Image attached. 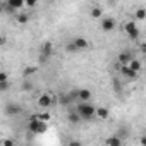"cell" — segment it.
Listing matches in <instances>:
<instances>
[{
    "label": "cell",
    "mask_w": 146,
    "mask_h": 146,
    "mask_svg": "<svg viewBox=\"0 0 146 146\" xmlns=\"http://www.w3.org/2000/svg\"><path fill=\"white\" fill-rule=\"evenodd\" d=\"M108 115H110V110H108L107 107H96V110H95V117L105 120V119H108Z\"/></svg>",
    "instance_id": "14"
},
{
    "label": "cell",
    "mask_w": 146,
    "mask_h": 146,
    "mask_svg": "<svg viewBox=\"0 0 146 146\" xmlns=\"http://www.w3.org/2000/svg\"><path fill=\"white\" fill-rule=\"evenodd\" d=\"M29 131L35 136H41V134H45L48 131V124H45V122H41V120H38V119L33 117L29 120Z\"/></svg>",
    "instance_id": "3"
},
{
    "label": "cell",
    "mask_w": 146,
    "mask_h": 146,
    "mask_svg": "<svg viewBox=\"0 0 146 146\" xmlns=\"http://www.w3.org/2000/svg\"><path fill=\"white\" fill-rule=\"evenodd\" d=\"M11 90V81H4V83H0V93H5Z\"/></svg>",
    "instance_id": "22"
},
{
    "label": "cell",
    "mask_w": 146,
    "mask_h": 146,
    "mask_svg": "<svg viewBox=\"0 0 146 146\" xmlns=\"http://www.w3.org/2000/svg\"><path fill=\"white\" fill-rule=\"evenodd\" d=\"M57 102V96L53 93H41L38 98H36V105L40 108H50L53 103Z\"/></svg>",
    "instance_id": "2"
},
{
    "label": "cell",
    "mask_w": 146,
    "mask_h": 146,
    "mask_svg": "<svg viewBox=\"0 0 146 146\" xmlns=\"http://www.w3.org/2000/svg\"><path fill=\"white\" fill-rule=\"evenodd\" d=\"M72 45H74V48L76 50H86L88 46H90V41L86 40V38H83V36H78V38H74L70 41Z\"/></svg>",
    "instance_id": "8"
},
{
    "label": "cell",
    "mask_w": 146,
    "mask_h": 146,
    "mask_svg": "<svg viewBox=\"0 0 146 146\" xmlns=\"http://www.w3.org/2000/svg\"><path fill=\"white\" fill-rule=\"evenodd\" d=\"M76 96H78V100H81V103H91L93 93H91V90H88V88H79V90L76 91Z\"/></svg>",
    "instance_id": "5"
},
{
    "label": "cell",
    "mask_w": 146,
    "mask_h": 146,
    "mask_svg": "<svg viewBox=\"0 0 146 146\" xmlns=\"http://www.w3.org/2000/svg\"><path fill=\"white\" fill-rule=\"evenodd\" d=\"M90 16H91L93 19H102V17H103V9H102L100 5H93V7L90 9Z\"/></svg>",
    "instance_id": "15"
},
{
    "label": "cell",
    "mask_w": 146,
    "mask_h": 146,
    "mask_svg": "<svg viewBox=\"0 0 146 146\" xmlns=\"http://www.w3.org/2000/svg\"><path fill=\"white\" fill-rule=\"evenodd\" d=\"M120 72H122L125 78H129V79H136L137 78V74H136V72H132L127 65H120Z\"/></svg>",
    "instance_id": "16"
},
{
    "label": "cell",
    "mask_w": 146,
    "mask_h": 146,
    "mask_svg": "<svg viewBox=\"0 0 146 146\" xmlns=\"http://www.w3.org/2000/svg\"><path fill=\"white\" fill-rule=\"evenodd\" d=\"M127 67L132 70V72H136V74H139V72H141V69H143V62L137 58V57H134L129 64H127Z\"/></svg>",
    "instance_id": "10"
},
{
    "label": "cell",
    "mask_w": 146,
    "mask_h": 146,
    "mask_svg": "<svg viewBox=\"0 0 146 146\" xmlns=\"http://www.w3.org/2000/svg\"><path fill=\"white\" fill-rule=\"evenodd\" d=\"M38 72V67L36 65H28L24 70H23V74L26 76V78H29V76H33V74H36Z\"/></svg>",
    "instance_id": "18"
},
{
    "label": "cell",
    "mask_w": 146,
    "mask_h": 146,
    "mask_svg": "<svg viewBox=\"0 0 146 146\" xmlns=\"http://www.w3.org/2000/svg\"><path fill=\"white\" fill-rule=\"evenodd\" d=\"M4 81H11V79H9V72L0 70V83H4Z\"/></svg>",
    "instance_id": "25"
},
{
    "label": "cell",
    "mask_w": 146,
    "mask_h": 146,
    "mask_svg": "<svg viewBox=\"0 0 146 146\" xmlns=\"http://www.w3.org/2000/svg\"><path fill=\"white\" fill-rule=\"evenodd\" d=\"M67 52H78V50L74 48V45H72V43H69L67 45Z\"/></svg>",
    "instance_id": "27"
},
{
    "label": "cell",
    "mask_w": 146,
    "mask_h": 146,
    "mask_svg": "<svg viewBox=\"0 0 146 146\" xmlns=\"http://www.w3.org/2000/svg\"><path fill=\"white\" fill-rule=\"evenodd\" d=\"M132 58H134V53L129 52V50H124V52L119 53V64H120V65H127Z\"/></svg>",
    "instance_id": "9"
},
{
    "label": "cell",
    "mask_w": 146,
    "mask_h": 146,
    "mask_svg": "<svg viewBox=\"0 0 146 146\" xmlns=\"http://www.w3.org/2000/svg\"><path fill=\"white\" fill-rule=\"evenodd\" d=\"M134 17H136L137 21H144V17H146V9H144V7H139V9L134 12Z\"/></svg>",
    "instance_id": "19"
},
{
    "label": "cell",
    "mask_w": 146,
    "mask_h": 146,
    "mask_svg": "<svg viewBox=\"0 0 146 146\" xmlns=\"http://www.w3.org/2000/svg\"><path fill=\"white\" fill-rule=\"evenodd\" d=\"M5 41H7V40H5V36H4L2 33H0V46H2V45H4Z\"/></svg>",
    "instance_id": "28"
},
{
    "label": "cell",
    "mask_w": 146,
    "mask_h": 146,
    "mask_svg": "<svg viewBox=\"0 0 146 146\" xmlns=\"http://www.w3.org/2000/svg\"><path fill=\"white\" fill-rule=\"evenodd\" d=\"M24 7L35 9V7H38V2H35V0H24Z\"/></svg>",
    "instance_id": "24"
},
{
    "label": "cell",
    "mask_w": 146,
    "mask_h": 146,
    "mask_svg": "<svg viewBox=\"0 0 146 146\" xmlns=\"http://www.w3.org/2000/svg\"><path fill=\"white\" fill-rule=\"evenodd\" d=\"M16 21H17L19 24H26V23L29 21V14H28V12H24V11H21V12H17V14H16Z\"/></svg>",
    "instance_id": "17"
},
{
    "label": "cell",
    "mask_w": 146,
    "mask_h": 146,
    "mask_svg": "<svg viewBox=\"0 0 146 146\" xmlns=\"http://www.w3.org/2000/svg\"><path fill=\"white\" fill-rule=\"evenodd\" d=\"M105 146H122V139L117 134H112L105 139Z\"/></svg>",
    "instance_id": "13"
},
{
    "label": "cell",
    "mask_w": 146,
    "mask_h": 146,
    "mask_svg": "<svg viewBox=\"0 0 146 146\" xmlns=\"http://www.w3.org/2000/svg\"><path fill=\"white\" fill-rule=\"evenodd\" d=\"M21 90H23V91H31V90H33V83H31V81H24V83L21 84Z\"/></svg>",
    "instance_id": "23"
},
{
    "label": "cell",
    "mask_w": 146,
    "mask_h": 146,
    "mask_svg": "<svg viewBox=\"0 0 146 146\" xmlns=\"http://www.w3.org/2000/svg\"><path fill=\"white\" fill-rule=\"evenodd\" d=\"M67 146H83V143H81L79 139H70Z\"/></svg>",
    "instance_id": "26"
},
{
    "label": "cell",
    "mask_w": 146,
    "mask_h": 146,
    "mask_svg": "<svg viewBox=\"0 0 146 146\" xmlns=\"http://www.w3.org/2000/svg\"><path fill=\"white\" fill-rule=\"evenodd\" d=\"M35 119H38V120H41V122L48 124V122H50V113H48V112H41V113H36V115H35Z\"/></svg>",
    "instance_id": "20"
},
{
    "label": "cell",
    "mask_w": 146,
    "mask_h": 146,
    "mask_svg": "<svg viewBox=\"0 0 146 146\" xmlns=\"http://www.w3.org/2000/svg\"><path fill=\"white\" fill-rule=\"evenodd\" d=\"M21 105L19 103H9V105H5V113L7 115H17V113H21Z\"/></svg>",
    "instance_id": "11"
},
{
    "label": "cell",
    "mask_w": 146,
    "mask_h": 146,
    "mask_svg": "<svg viewBox=\"0 0 146 146\" xmlns=\"http://www.w3.org/2000/svg\"><path fill=\"white\" fill-rule=\"evenodd\" d=\"M122 29L125 31V35L131 38V40H137L139 38V35H141V29H139V26L131 19V21H127V23H124V26H122Z\"/></svg>",
    "instance_id": "4"
},
{
    "label": "cell",
    "mask_w": 146,
    "mask_h": 146,
    "mask_svg": "<svg viewBox=\"0 0 146 146\" xmlns=\"http://www.w3.org/2000/svg\"><path fill=\"white\" fill-rule=\"evenodd\" d=\"M0 146H16V144H14V139H11V137H2V139H0Z\"/></svg>",
    "instance_id": "21"
},
{
    "label": "cell",
    "mask_w": 146,
    "mask_h": 146,
    "mask_svg": "<svg viewBox=\"0 0 146 146\" xmlns=\"http://www.w3.org/2000/svg\"><path fill=\"white\" fill-rule=\"evenodd\" d=\"M115 28H117V21L113 17H108V16L107 17H102V29L103 31L108 33V31H113Z\"/></svg>",
    "instance_id": "6"
},
{
    "label": "cell",
    "mask_w": 146,
    "mask_h": 146,
    "mask_svg": "<svg viewBox=\"0 0 146 146\" xmlns=\"http://www.w3.org/2000/svg\"><path fill=\"white\" fill-rule=\"evenodd\" d=\"M67 120H69V124H72V125H78V124L83 122L76 110H69V113H67Z\"/></svg>",
    "instance_id": "12"
},
{
    "label": "cell",
    "mask_w": 146,
    "mask_h": 146,
    "mask_svg": "<svg viewBox=\"0 0 146 146\" xmlns=\"http://www.w3.org/2000/svg\"><path fill=\"white\" fill-rule=\"evenodd\" d=\"M40 53H41V60L50 58V57H52V53H53V43H52V41H45V43L41 45Z\"/></svg>",
    "instance_id": "7"
},
{
    "label": "cell",
    "mask_w": 146,
    "mask_h": 146,
    "mask_svg": "<svg viewBox=\"0 0 146 146\" xmlns=\"http://www.w3.org/2000/svg\"><path fill=\"white\" fill-rule=\"evenodd\" d=\"M95 110H96V107L91 103H79L76 107V112L81 117V120H91L95 117Z\"/></svg>",
    "instance_id": "1"
},
{
    "label": "cell",
    "mask_w": 146,
    "mask_h": 146,
    "mask_svg": "<svg viewBox=\"0 0 146 146\" xmlns=\"http://www.w3.org/2000/svg\"><path fill=\"white\" fill-rule=\"evenodd\" d=\"M5 11V4H0V14H2Z\"/></svg>",
    "instance_id": "29"
}]
</instances>
